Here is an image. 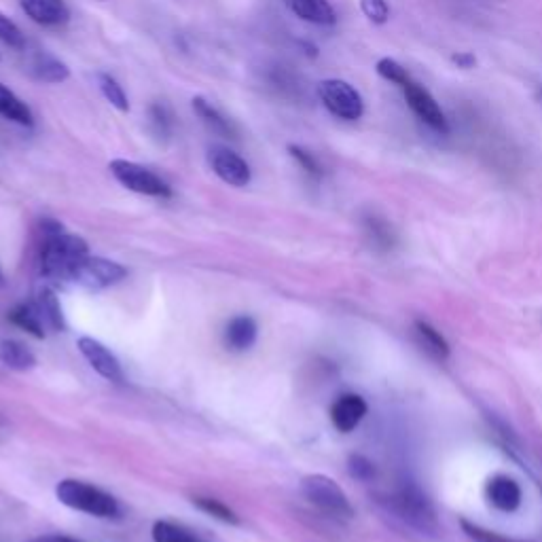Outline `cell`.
Masks as SVG:
<instances>
[{
	"label": "cell",
	"mask_w": 542,
	"mask_h": 542,
	"mask_svg": "<svg viewBox=\"0 0 542 542\" xmlns=\"http://www.w3.org/2000/svg\"><path fill=\"white\" fill-rule=\"evenodd\" d=\"M538 98H540V104H542V87L538 89Z\"/></svg>",
	"instance_id": "obj_37"
},
{
	"label": "cell",
	"mask_w": 542,
	"mask_h": 542,
	"mask_svg": "<svg viewBox=\"0 0 542 542\" xmlns=\"http://www.w3.org/2000/svg\"><path fill=\"white\" fill-rule=\"evenodd\" d=\"M153 540L155 542H195V538L185 532L183 528L174 526L170 521H157L153 526Z\"/></svg>",
	"instance_id": "obj_28"
},
{
	"label": "cell",
	"mask_w": 542,
	"mask_h": 542,
	"mask_svg": "<svg viewBox=\"0 0 542 542\" xmlns=\"http://www.w3.org/2000/svg\"><path fill=\"white\" fill-rule=\"evenodd\" d=\"M365 231L377 248H384V250L392 248L394 233H392V227L384 219H379V216H367Z\"/></svg>",
	"instance_id": "obj_25"
},
{
	"label": "cell",
	"mask_w": 542,
	"mask_h": 542,
	"mask_svg": "<svg viewBox=\"0 0 542 542\" xmlns=\"http://www.w3.org/2000/svg\"><path fill=\"white\" fill-rule=\"evenodd\" d=\"M413 335H415V339H418L420 348L428 356H432L435 360H441V363L449 358V354H451L449 343L435 327H432V324H428L424 320H415L413 322Z\"/></svg>",
	"instance_id": "obj_18"
},
{
	"label": "cell",
	"mask_w": 542,
	"mask_h": 542,
	"mask_svg": "<svg viewBox=\"0 0 542 542\" xmlns=\"http://www.w3.org/2000/svg\"><path fill=\"white\" fill-rule=\"evenodd\" d=\"M399 89L403 92L409 108L413 111V115L418 117L424 125H428L430 130H435L439 134H447L449 132V121L443 113V108L439 106V102L435 100L428 89L415 81L411 75L399 85Z\"/></svg>",
	"instance_id": "obj_8"
},
{
	"label": "cell",
	"mask_w": 542,
	"mask_h": 542,
	"mask_svg": "<svg viewBox=\"0 0 542 542\" xmlns=\"http://www.w3.org/2000/svg\"><path fill=\"white\" fill-rule=\"evenodd\" d=\"M288 153H291V157L297 161V164L307 174L314 176V178L322 176V166H320V161L314 157V153H310V151L303 149V147H297V144H291V147H288Z\"/></svg>",
	"instance_id": "obj_32"
},
{
	"label": "cell",
	"mask_w": 542,
	"mask_h": 542,
	"mask_svg": "<svg viewBox=\"0 0 542 542\" xmlns=\"http://www.w3.org/2000/svg\"><path fill=\"white\" fill-rule=\"evenodd\" d=\"M11 316V322L17 324V327L28 331L30 335L43 339L45 337V322L41 318V312L39 307H36V303H24V305H17L15 310L9 314Z\"/></svg>",
	"instance_id": "obj_22"
},
{
	"label": "cell",
	"mask_w": 542,
	"mask_h": 542,
	"mask_svg": "<svg viewBox=\"0 0 542 542\" xmlns=\"http://www.w3.org/2000/svg\"><path fill=\"white\" fill-rule=\"evenodd\" d=\"M212 172L231 187H246L252 178L250 166L244 157L227 147H212L208 151Z\"/></svg>",
	"instance_id": "obj_9"
},
{
	"label": "cell",
	"mask_w": 542,
	"mask_h": 542,
	"mask_svg": "<svg viewBox=\"0 0 542 542\" xmlns=\"http://www.w3.org/2000/svg\"><path fill=\"white\" fill-rule=\"evenodd\" d=\"M288 9H291L299 20L314 24V26H335L337 13L329 0H286Z\"/></svg>",
	"instance_id": "obj_15"
},
{
	"label": "cell",
	"mask_w": 542,
	"mask_h": 542,
	"mask_svg": "<svg viewBox=\"0 0 542 542\" xmlns=\"http://www.w3.org/2000/svg\"><path fill=\"white\" fill-rule=\"evenodd\" d=\"M462 530L464 534L475 540V542H530V540H515V538H507L502 536L498 532H492V530H485L481 526H475V523H468V521H462Z\"/></svg>",
	"instance_id": "obj_31"
},
{
	"label": "cell",
	"mask_w": 542,
	"mask_h": 542,
	"mask_svg": "<svg viewBox=\"0 0 542 542\" xmlns=\"http://www.w3.org/2000/svg\"><path fill=\"white\" fill-rule=\"evenodd\" d=\"M32 542H79V540L68 538V536H41V538H36Z\"/></svg>",
	"instance_id": "obj_36"
},
{
	"label": "cell",
	"mask_w": 542,
	"mask_h": 542,
	"mask_svg": "<svg viewBox=\"0 0 542 542\" xmlns=\"http://www.w3.org/2000/svg\"><path fill=\"white\" fill-rule=\"evenodd\" d=\"M98 85H100V92L106 98V102H111L117 108V111H121V113H128L130 111L128 94L123 92V87L119 85V81L115 77L106 75V72H100V75H98Z\"/></svg>",
	"instance_id": "obj_23"
},
{
	"label": "cell",
	"mask_w": 542,
	"mask_h": 542,
	"mask_svg": "<svg viewBox=\"0 0 542 542\" xmlns=\"http://www.w3.org/2000/svg\"><path fill=\"white\" fill-rule=\"evenodd\" d=\"M0 278H3V276H0Z\"/></svg>",
	"instance_id": "obj_39"
},
{
	"label": "cell",
	"mask_w": 542,
	"mask_h": 542,
	"mask_svg": "<svg viewBox=\"0 0 542 542\" xmlns=\"http://www.w3.org/2000/svg\"><path fill=\"white\" fill-rule=\"evenodd\" d=\"M77 346L81 350V354L85 356V360L92 369L102 375L108 382H123V371H121V363L117 360V356L108 350L102 341L94 339V337H81L77 341Z\"/></svg>",
	"instance_id": "obj_11"
},
{
	"label": "cell",
	"mask_w": 542,
	"mask_h": 542,
	"mask_svg": "<svg viewBox=\"0 0 542 542\" xmlns=\"http://www.w3.org/2000/svg\"><path fill=\"white\" fill-rule=\"evenodd\" d=\"M367 401L360 394H341L331 407V422L339 432H352L367 415Z\"/></svg>",
	"instance_id": "obj_12"
},
{
	"label": "cell",
	"mask_w": 542,
	"mask_h": 542,
	"mask_svg": "<svg viewBox=\"0 0 542 542\" xmlns=\"http://www.w3.org/2000/svg\"><path fill=\"white\" fill-rule=\"evenodd\" d=\"M0 117H5L7 121H13L17 125H24V128H32L34 125L30 106L22 98H17L3 83H0Z\"/></svg>",
	"instance_id": "obj_20"
},
{
	"label": "cell",
	"mask_w": 542,
	"mask_h": 542,
	"mask_svg": "<svg viewBox=\"0 0 542 542\" xmlns=\"http://www.w3.org/2000/svg\"><path fill=\"white\" fill-rule=\"evenodd\" d=\"M32 22L53 28L70 20V9L64 0H17Z\"/></svg>",
	"instance_id": "obj_13"
},
{
	"label": "cell",
	"mask_w": 542,
	"mask_h": 542,
	"mask_svg": "<svg viewBox=\"0 0 542 542\" xmlns=\"http://www.w3.org/2000/svg\"><path fill=\"white\" fill-rule=\"evenodd\" d=\"M191 106H193L195 115L202 119V123L212 134L221 136V138H238V132H236V128H233V123L219 111V108L212 106L206 98H202V96L193 98Z\"/></svg>",
	"instance_id": "obj_17"
},
{
	"label": "cell",
	"mask_w": 542,
	"mask_h": 542,
	"mask_svg": "<svg viewBox=\"0 0 542 542\" xmlns=\"http://www.w3.org/2000/svg\"><path fill=\"white\" fill-rule=\"evenodd\" d=\"M22 53H26V62L24 70L28 75L39 81V83H64L70 77L68 66L58 60L56 56H51L49 51L41 47H26Z\"/></svg>",
	"instance_id": "obj_10"
},
{
	"label": "cell",
	"mask_w": 542,
	"mask_h": 542,
	"mask_svg": "<svg viewBox=\"0 0 542 542\" xmlns=\"http://www.w3.org/2000/svg\"><path fill=\"white\" fill-rule=\"evenodd\" d=\"M34 303H36V307H39L47 331L62 333L64 331V316H62V307H60L58 295L53 293L49 286H43L39 291V297H36Z\"/></svg>",
	"instance_id": "obj_21"
},
{
	"label": "cell",
	"mask_w": 542,
	"mask_h": 542,
	"mask_svg": "<svg viewBox=\"0 0 542 542\" xmlns=\"http://www.w3.org/2000/svg\"><path fill=\"white\" fill-rule=\"evenodd\" d=\"M318 98L331 115L343 121H358L365 113V102L356 89L341 79L318 83Z\"/></svg>",
	"instance_id": "obj_6"
},
{
	"label": "cell",
	"mask_w": 542,
	"mask_h": 542,
	"mask_svg": "<svg viewBox=\"0 0 542 542\" xmlns=\"http://www.w3.org/2000/svg\"><path fill=\"white\" fill-rule=\"evenodd\" d=\"M390 504L394 513L403 521H407L411 528L420 530L424 534H437L439 523L437 515L428 498L413 485H403L396 490V494L390 498Z\"/></svg>",
	"instance_id": "obj_4"
},
{
	"label": "cell",
	"mask_w": 542,
	"mask_h": 542,
	"mask_svg": "<svg viewBox=\"0 0 542 542\" xmlns=\"http://www.w3.org/2000/svg\"><path fill=\"white\" fill-rule=\"evenodd\" d=\"M487 500L502 513H515L521 507V487L507 475H496L487 481Z\"/></svg>",
	"instance_id": "obj_14"
},
{
	"label": "cell",
	"mask_w": 542,
	"mask_h": 542,
	"mask_svg": "<svg viewBox=\"0 0 542 542\" xmlns=\"http://www.w3.org/2000/svg\"><path fill=\"white\" fill-rule=\"evenodd\" d=\"M303 496L310 500L314 507L335 519H352L354 507L348 500L346 492L341 490L339 483L327 475H307L301 481Z\"/></svg>",
	"instance_id": "obj_3"
},
{
	"label": "cell",
	"mask_w": 542,
	"mask_h": 542,
	"mask_svg": "<svg viewBox=\"0 0 542 542\" xmlns=\"http://www.w3.org/2000/svg\"><path fill=\"white\" fill-rule=\"evenodd\" d=\"M195 542H202V540H197V538H195Z\"/></svg>",
	"instance_id": "obj_38"
},
{
	"label": "cell",
	"mask_w": 542,
	"mask_h": 542,
	"mask_svg": "<svg viewBox=\"0 0 542 542\" xmlns=\"http://www.w3.org/2000/svg\"><path fill=\"white\" fill-rule=\"evenodd\" d=\"M454 62L462 68H471L475 64V58L471 56V53H458V56H454Z\"/></svg>",
	"instance_id": "obj_35"
},
{
	"label": "cell",
	"mask_w": 542,
	"mask_h": 542,
	"mask_svg": "<svg viewBox=\"0 0 542 542\" xmlns=\"http://www.w3.org/2000/svg\"><path fill=\"white\" fill-rule=\"evenodd\" d=\"M108 170H111V174L115 176L119 185H123L125 189H130L134 193L149 195V197H170L172 195V189L164 178L157 176L149 168L134 164V161L113 159Z\"/></svg>",
	"instance_id": "obj_7"
},
{
	"label": "cell",
	"mask_w": 542,
	"mask_h": 542,
	"mask_svg": "<svg viewBox=\"0 0 542 542\" xmlns=\"http://www.w3.org/2000/svg\"><path fill=\"white\" fill-rule=\"evenodd\" d=\"M193 504L200 511H204L206 515L214 517V519H219L223 523H231V526H240V517L233 513L227 504L219 502V500H214V498H195Z\"/></svg>",
	"instance_id": "obj_27"
},
{
	"label": "cell",
	"mask_w": 542,
	"mask_h": 542,
	"mask_svg": "<svg viewBox=\"0 0 542 542\" xmlns=\"http://www.w3.org/2000/svg\"><path fill=\"white\" fill-rule=\"evenodd\" d=\"M125 274H128V271H125L123 265L102 257L87 255L70 269L68 282L83 286L87 291H102V288L119 284L125 278Z\"/></svg>",
	"instance_id": "obj_5"
},
{
	"label": "cell",
	"mask_w": 542,
	"mask_h": 542,
	"mask_svg": "<svg viewBox=\"0 0 542 542\" xmlns=\"http://www.w3.org/2000/svg\"><path fill=\"white\" fill-rule=\"evenodd\" d=\"M348 471H350V475H352L354 479H358V481H371V479L375 477V466H373V462L367 460L365 456H358V454L350 456V460H348Z\"/></svg>",
	"instance_id": "obj_34"
},
{
	"label": "cell",
	"mask_w": 542,
	"mask_h": 542,
	"mask_svg": "<svg viewBox=\"0 0 542 542\" xmlns=\"http://www.w3.org/2000/svg\"><path fill=\"white\" fill-rule=\"evenodd\" d=\"M0 43L13 51H24L28 47L26 34L22 32V28L17 26L5 13H0Z\"/></svg>",
	"instance_id": "obj_24"
},
{
	"label": "cell",
	"mask_w": 542,
	"mask_h": 542,
	"mask_svg": "<svg viewBox=\"0 0 542 542\" xmlns=\"http://www.w3.org/2000/svg\"><path fill=\"white\" fill-rule=\"evenodd\" d=\"M149 119H151V128L159 138H170L174 130V115L170 108L164 102H155L149 108Z\"/></svg>",
	"instance_id": "obj_26"
},
{
	"label": "cell",
	"mask_w": 542,
	"mask_h": 542,
	"mask_svg": "<svg viewBox=\"0 0 542 542\" xmlns=\"http://www.w3.org/2000/svg\"><path fill=\"white\" fill-rule=\"evenodd\" d=\"M360 9L373 24H386L390 20V7L386 0H360Z\"/></svg>",
	"instance_id": "obj_33"
},
{
	"label": "cell",
	"mask_w": 542,
	"mask_h": 542,
	"mask_svg": "<svg viewBox=\"0 0 542 542\" xmlns=\"http://www.w3.org/2000/svg\"><path fill=\"white\" fill-rule=\"evenodd\" d=\"M87 242L72 233H51L45 236L43 248H41V271L49 280L68 282L70 269L75 267L77 261L87 257Z\"/></svg>",
	"instance_id": "obj_1"
},
{
	"label": "cell",
	"mask_w": 542,
	"mask_h": 542,
	"mask_svg": "<svg viewBox=\"0 0 542 542\" xmlns=\"http://www.w3.org/2000/svg\"><path fill=\"white\" fill-rule=\"evenodd\" d=\"M0 363L11 371H30L36 367V356L15 339H0Z\"/></svg>",
	"instance_id": "obj_19"
},
{
	"label": "cell",
	"mask_w": 542,
	"mask_h": 542,
	"mask_svg": "<svg viewBox=\"0 0 542 542\" xmlns=\"http://www.w3.org/2000/svg\"><path fill=\"white\" fill-rule=\"evenodd\" d=\"M257 322L250 316H236L225 329V346L233 352H246L257 341Z\"/></svg>",
	"instance_id": "obj_16"
},
{
	"label": "cell",
	"mask_w": 542,
	"mask_h": 542,
	"mask_svg": "<svg viewBox=\"0 0 542 542\" xmlns=\"http://www.w3.org/2000/svg\"><path fill=\"white\" fill-rule=\"evenodd\" d=\"M377 75L399 87L409 77V70L403 64L396 62V60L384 58V60L377 62Z\"/></svg>",
	"instance_id": "obj_30"
},
{
	"label": "cell",
	"mask_w": 542,
	"mask_h": 542,
	"mask_svg": "<svg viewBox=\"0 0 542 542\" xmlns=\"http://www.w3.org/2000/svg\"><path fill=\"white\" fill-rule=\"evenodd\" d=\"M267 79H269L271 85H274V87L278 89V92L282 89L284 94L291 92V94H297V96H299V89H301V87H299V81H295V77H293L291 72H288L284 66H274V68H271V70H269V75H267Z\"/></svg>",
	"instance_id": "obj_29"
},
{
	"label": "cell",
	"mask_w": 542,
	"mask_h": 542,
	"mask_svg": "<svg viewBox=\"0 0 542 542\" xmlns=\"http://www.w3.org/2000/svg\"><path fill=\"white\" fill-rule=\"evenodd\" d=\"M58 500L68 509H75L87 515L102 517V519H113L119 515V502L98 487L87 485L83 481L75 479H64L56 487Z\"/></svg>",
	"instance_id": "obj_2"
}]
</instances>
